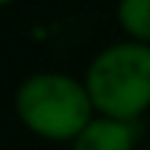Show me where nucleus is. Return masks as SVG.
I'll return each mask as SVG.
<instances>
[{
  "label": "nucleus",
  "instance_id": "nucleus-1",
  "mask_svg": "<svg viewBox=\"0 0 150 150\" xmlns=\"http://www.w3.org/2000/svg\"><path fill=\"white\" fill-rule=\"evenodd\" d=\"M91 106L112 121H135L150 106V44L124 41L106 47L86 74Z\"/></svg>",
  "mask_w": 150,
  "mask_h": 150
},
{
  "label": "nucleus",
  "instance_id": "nucleus-2",
  "mask_svg": "<svg viewBox=\"0 0 150 150\" xmlns=\"http://www.w3.org/2000/svg\"><path fill=\"white\" fill-rule=\"evenodd\" d=\"M18 118L27 129L50 141H74L91 124V97L83 83L65 74H35L15 94Z\"/></svg>",
  "mask_w": 150,
  "mask_h": 150
},
{
  "label": "nucleus",
  "instance_id": "nucleus-3",
  "mask_svg": "<svg viewBox=\"0 0 150 150\" xmlns=\"http://www.w3.org/2000/svg\"><path fill=\"white\" fill-rule=\"evenodd\" d=\"M135 135L138 129L129 121L97 118L74 138V150H132Z\"/></svg>",
  "mask_w": 150,
  "mask_h": 150
},
{
  "label": "nucleus",
  "instance_id": "nucleus-4",
  "mask_svg": "<svg viewBox=\"0 0 150 150\" xmlns=\"http://www.w3.org/2000/svg\"><path fill=\"white\" fill-rule=\"evenodd\" d=\"M118 21L138 44H150V0H121Z\"/></svg>",
  "mask_w": 150,
  "mask_h": 150
},
{
  "label": "nucleus",
  "instance_id": "nucleus-5",
  "mask_svg": "<svg viewBox=\"0 0 150 150\" xmlns=\"http://www.w3.org/2000/svg\"><path fill=\"white\" fill-rule=\"evenodd\" d=\"M6 3H12V0H0V6H6Z\"/></svg>",
  "mask_w": 150,
  "mask_h": 150
}]
</instances>
